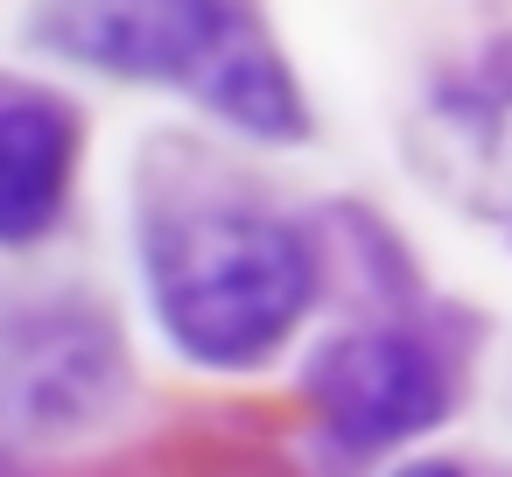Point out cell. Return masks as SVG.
I'll return each mask as SVG.
<instances>
[{
	"mask_svg": "<svg viewBox=\"0 0 512 477\" xmlns=\"http://www.w3.org/2000/svg\"><path fill=\"white\" fill-rule=\"evenodd\" d=\"M316 295V260L295 225L260 211H211L155 253L162 337L197 365L274 358Z\"/></svg>",
	"mask_w": 512,
	"mask_h": 477,
	"instance_id": "cell-1",
	"label": "cell"
},
{
	"mask_svg": "<svg viewBox=\"0 0 512 477\" xmlns=\"http://www.w3.org/2000/svg\"><path fill=\"white\" fill-rule=\"evenodd\" d=\"M309 393H316V414L344 442L386 449V442H407V435L435 428V414H442V365L414 337H400V330H351V337H337L316 358Z\"/></svg>",
	"mask_w": 512,
	"mask_h": 477,
	"instance_id": "cell-2",
	"label": "cell"
},
{
	"mask_svg": "<svg viewBox=\"0 0 512 477\" xmlns=\"http://www.w3.org/2000/svg\"><path fill=\"white\" fill-rule=\"evenodd\" d=\"M43 36L120 78H190L211 71L225 15L218 0H50Z\"/></svg>",
	"mask_w": 512,
	"mask_h": 477,
	"instance_id": "cell-3",
	"label": "cell"
},
{
	"mask_svg": "<svg viewBox=\"0 0 512 477\" xmlns=\"http://www.w3.org/2000/svg\"><path fill=\"white\" fill-rule=\"evenodd\" d=\"M0 155H8V176H0V232H8L15 246H29L64 211L71 120L50 99H36V92H8V113H0Z\"/></svg>",
	"mask_w": 512,
	"mask_h": 477,
	"instance_id": "cell-4",
	"label": "cell"
},
{
	"mask_svg": "<svg viewBox=\"0 0 512 477\" xmlns=\"http://www.w3.org/2000/svg\"><path fill=\"white\" fill-rule=\"evenodd\" d=\"M211 106H218L232 127L260 134V141H295V134H302L295 85H288V71H281L274 57H260V50H225V57H211Z\"/></svg>",
	"mask_w": 512,
	"mask_h": 477,
	"instance_id": "cell-5",
	"label": "cell"
},
{
	"mask_svg": "<svg viewBox=\"0 0 512 477\" xmlns=\"http://www.w3.org/2000/svg\"><path fill=\"white\" fill-rule=\"evenodd\" d=\"M393 477H463V470H449V463H407V470H393Z\"/></svg>",
	"mask_w": 512,
	"mask_h": 477,
	"instance_id": "cell-6",
	"label": "cell"
}]
</instances>
